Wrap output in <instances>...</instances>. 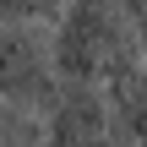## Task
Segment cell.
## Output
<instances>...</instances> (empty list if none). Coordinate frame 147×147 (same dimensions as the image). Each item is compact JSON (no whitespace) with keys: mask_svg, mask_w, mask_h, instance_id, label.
<instances>
[{"mask_svg":"<svg viewBox=\"0 0 147 147\" xmlns=\"http://www.w3.org/2000/svg\"><path fill=\"white\" fill-rule=\"evenodd\" d=\"M131 65H147V60L125 5L120 0H71L60 38H55V71L71 87H109Z\"/></svg>","mask_w":147,"mask_h":147,"instance_id":"obj_1","label":"cell"},{"mask_svg":"<svg viewBox=\"0 0 147 147\" xmlns=\"http://www.w3.org/2000/svg\"><path fill=\"white\" fill-rule=\"evenodd\" d=\"M0 104H11V109H55L60 104L55 44L38 38L33 27L0 22Z\"/></svg>","mask_w":147,"mask_h":147,"instance_id":"obj_2","label":"cell"},{"mask_svg":"<svg viewBox=\"0 0 147 147\" xmlns=\"http://www.w3.org/2000/svg\"><path fill=\"white\" fill-rule=\"evenodd\" d=\"M49 147H136V136H131L125 120L115 115L109 93H98V87H71V93L55 104Z\"/></svg>","mask_w":147,"mask_h":147,"instance_id":"obj_3","label":"cell"},{"mask_svg":"<svg viewBox=\"0 0 147 147\" xmlns=\"http://www.w3.org/2000/svg\"><path fill=\"white\" fill-rule=\"evenodd\" d=\"M109 104H115V115L125 120V131L136 136V147H147V65H131V71H120L109 87Z\"/></svg>","mask_w":147,"mask_h":147,"instance_id":"obj_4","label":"cell"},{"mask_svg":"<svg viewBox=\"0 0 147 147\" xmlns=\"http://www.w3.org/2000/svg\"><path fill=\"white\" fill-rule=\"evenodd\" d=\"M0 147H38L33 120L22 109H11V104H0Z\"/></svg>","mask_w":147,"mask_h":147,"instance_id":"obj_5","label":"cell"},{"mask_svg":"<svg viewBox=\"0 0 147 147\" xmlns=\"http://www.w3.org/2000/svg\"><path fill=\"white\" fill-rule=\"evenodd\" d=\"M33 16H60V0H0V22L5 27H27Z\"/></svg>","mask_w":147,"mask_h":147,"instance_id":"obj_6","label":"cell"},{"mask_svg":"<svg viewBox=\"0 0 147 147\" xmlns=\"http://www.w3.org/2000/svg\"><path fill=\"white\" fill-rule=\"evenodd\" d=\"M120 5H125L131 27H136V44H142V60H147V0H120Z\"/></svg>","mask_w":147,"mask_h":147,"instance_id":"obj_7","label":"cell"}]
</instances>
